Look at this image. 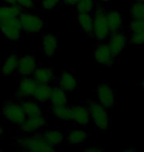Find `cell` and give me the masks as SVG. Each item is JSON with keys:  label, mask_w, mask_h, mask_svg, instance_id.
<instances>
[{"label": "cell", "mask_w": 144, "mask_h": 152, "mask_svg": "<svg viewBox=\"0 0 144 152\" xmlns=\"http://www.w3.org/2000/svg\"><path fill=\"white\" fill-rule=\"evenodd\" d=\"M42 134L48 143L53 147L60 145L65 139V134L57 129H48L42 132Z\"/></svg>", "instance_id": "20"}, {"label": "cell", "mask_w": 144, "mask_h": 152, "mask_svg": "<svg viewBox=\"0 0 144 152\" xmlns=\"http://www.w3.org/2000/svg\"><path fill=\"white\" fill-rule=\"evenodd\" d=\"M133 150H135V148L134 147H128L125 149V151H133Z\"/></svg>", "instance_id": "38"}, {"label": "cell", "mask_w": 144, "mask_h": 152, "mask_svg": "<svg viewBox=\"0 0 144 152\" xmlns=\"http://www.w3.org/2000/svg\"><path fill=\"white\" fill-rule=\"evenodd\" d=\"M71 121L81 126H87L90 123V112L87 105H75L71 108Z\"/></svg>", "instance_id": "14"}, {"label": "cell", "mask_w": 144, "mask_h": 152, "mask_svg": "<svg viewBox=\"0 0 144 152\" xmlns=\"http://www.w3.org/2000/svg\"><path fill=\"white\" fill-rule=\"evenodd\" d=\"M19 20L22 26L23 33L27 35H35L42 32L45 29V23L39 15L36 13H30L24 10L19 15Z\"/></svg>", "instance_id": "5"}, {"label": "cell", "mask_w": 144, "mask_h": 152, "mask_svg": "<svg viewBox=\"0 0 144 152\" xmlns=\"http://www.w3.org/2000/svg\"><path fill=\"white\" fill-rule=\"evenodd\" d=\"M93 58L95 62L103 66H111L114 63L115 56L108 42H99L93 50Z\"/></svg>", "instance_id": "8"}, {"label": "cell", "mask_w": 144, "mask_h": 152, "mask_svg": "<svg viewBox=\"0 0 144 152\" xmlns=\"http://www.w3.org/2000/svg\"><path fill=\"white\" fill-rule=\"evenodd\" d=\"M107 21L110 32L114 33L121 29L124 25V16L118 9H111L109 12H107Z\"/></svg>", "instance_id": "17"}, {"label": "cell", "mask_w": 144, "mask_h": 152, "mask_svg": "<svg viewBox=\"0 0 144 152\" xmlns=\"http://www.w3.org/2000/svg\"><path fill=\"white\" fill-rule=\"evenodd\" d=\"M132 19H144V2H134L130 7Z\"/></svg>", "instance_id": "28"}, {"label": "cell", "mask_w": 144, "mask_h": 152, "mask_svg": "<svg viewBox=\"0 0 144 152\" xmlns=\"http://www.w3.org/2000/svg\"><path fill=\"white\" fill-rule=\"evenodd\" d=\"M88 109L90 112V118L93 124L100 132H106L110 129V115L105 107L100 103L90 101L88 102Z\"/></svg>", "instance_id": "4"}, {"label": "cell", "mask_w": 144, "mask_h": 152, "mask_svg": "<svg viewBox=\"0 0 144 152\" xmlns=\"http://www.w3.org/2000/svg\"><path fill=\"white\" fill-rule=\"evenodd\" d=\"M36 67V57L32 56V54H24V56H19V62H18V68L16 73L19 74L21 77L32 76Z\"/></svg>", "instance_id": "12"}, {"label": "cell", "mask_w": 144, "mask_h": 152, "mask_svg": "<svg viewBox=\"0 0 144 152\" xmlns=\"http://www.w3.org/2000/svg\"><path fill=\"white\" fill-rule=\"evenodd\" d=\"M47 124L48 118L42 113L32 117H27L25 121L17 126V132L21 134H32L42 130Z\"/></svg>", "instance_id": "7"}, {"label": "cell", "mask_w": 144, "mask_h": 152, "mask_svg": "<svg viewBox=\"0 0 144 152\" xmlns=\"http://www.w3.org/2000/svg\"><path fill=\"white\" fill-rule=\"evenodd\" d=\"M59 47V39L53 33H45L42 37V51L45 56H53Z\"/></svg>", "instance_id": "13"}, {"label": "cell", "mask_w": 144, "mask_h": 152, "mask_svg": "<svg viewBox=\"0 0 144 152\" xmlns=\"http://www.w3.org/2000/svg\"><path fill=\"white\" fill-rule=\"evenodd\" d=\"M0 34L7 41L16 42L23 36V30L18 17H10L0 21Z\"/></svg>", "instance_id": "6"}, {"label": "cell", "mask_w": 144, "mask_h": 152, "mask_svg": "<svg viewBox=\"0 0 144 152\" xmlns=\"http://www.w3.org/2000/svg\"><path fill=\"white\" fill-rule=\"evenodd\" d=\"M96 94L98 103H100L106 109H112L115 106V96L114 89L109 84L101 83L97 86Z\"/></svg>", "instance_id": "10"}, {"label": "cell", "mask_w": 144, "mask_h": 152, "mask_svg": "<svg viewBox=\"0 0 144 152\" xmlns=\"http://www.w3.org/2000/svg\"><path fill=\"white\" fill-rule=\"evenodd\" d=\"M109 41L108 45L110 48H111L113 54L115 57H118L121 54L124 50L126 47L127 42H128V38L126 37V35L124 32L116 31L114 33H111V35L109 36Z\"/></svg>", "instance_id": "11"}, {"label": "cell", "mask_w": 144, "mask_h": 152, "mask_svg": "<svg viewBox=\"0 0 144 152\" xmlns=\"http://www.w3.org/2000/svg\"><path fill=\"white\" fill-rule=\"evenodd\" d=\"M4 4H10V5H17L16 0H0Z\"/></svg>", "instance_id": "35"}, {"label": "cell", "mask_w": 144, "mask_h": 152, "mask_svg": "<svg viewBox=\"0 0 144 152\" xmlns=\"http://www.w3.org/2000/svg\"><path fill=\"white\" fill-rule=\"evenodd\" d=\"M39 83L34 79L32 76H24L18 83L17 90L15 91V99H24L31 98L38 87Z\"/></svg>", "instance_id": "9"}, {"label": "cell", "mask_w": 144, "mask_h": 152, "mask_svg": "<svg viewBox=\"0 0 144 152\" xmlns=\"http://www.w3.org/2000/svg\"><path fill=\"white\" fill-rule=\"evenodd\" d=\"M50 114L57 120L71 121V108L66 105H50Z\"/></svg>", "instance_id": "24"}, {"label": "cell", "mask_w": 144, "mask_h": 152, "mask_svg": "<svg viewBox=\"0 0 144 152\" xmlns=\"http://www.w3.org/2000/svg\"><path fill=\"white\" fill-rule=\"evenodd\" d=\"M92 35L98 41L104 42L111 35L108 21H107V12L102 6H97L94 8L93 14V33Z\"/></svg>", "instance_id": "3"}, {"label": "cell", "mask_w": 144, "mask_h": 152, "mask_svg": "<svg viewBox=\"0 0 144 152\" xmlns=\"http://www.w3.org/2000/svg\"><path fill=\"white\" fill-rule=\"evenodd\" d=\"M76 21H77V24L80 27L81 31H83L87 35H92L93 33V15H91V13L77 12Z\"/></svg>", "instance_id": "21"}, {"label": "cell", "mask_w": 144, "mask_h": 152, "mask_svg": "<svg viewBox=\"0 0 144 152\" xmlns=\"http://www.w3.org/2000/svg\"><path fill=\"white\" fill-rule=\"evenodd\" d=\"M51 91H53V86H51L50 84H39V83L35 93L33 94L32 98L35 99L39 104L48 102Z\"/></svg>", "instance_id": "23"}, {"label": "cell", "mask_w": 144, "mask_h": 152, "mask_svg": "<svg viewBox=\"0 0 144 152\" xmlns=\"http://www.w3.org/2000/svg\"><path fill=\"white\" fill-rule=\"evenodd\" d=\"M134 2H144V0H132Z\"/></svg>", "instance_id": "40"}, {"label": "cell", "mask_w": 144, "mask_h": 152, "mask_svg": "<svg viewBox=\"0 0 144 152\" xmlns=\"http://www.w3.org/2000/svg\"><path fill=\"white\" fill-rule=\"evenodd\" d=\"M3 134H4V127H3L2 124H0V138L2 137Z\"/></svg>", "instance_id": "36"}, {"label": "cell", "mask_w": 144, "mask_h": 152, "mask_svg": "<svg viewBox=\"0 0 144 152\" xmlns=\"http://www.w3.org/2000/svg\"><path fill=\"white\" fill-rule=\"evenodd\" d=\"M128 42L135 45H144V32H131L128 37Z\"/></svg>", "instance_id": "29"}, {"label": "cell", "mask_w": 144, "mask_h": 152, "mask_svg": "<svg viewBox=\"0 0 144 152\" xmlns=\"http://www.w3.org/2000/svg\"><path fill=\"white\" fill-rule=\"evenodd\" d=\"M75 7L76 11L80 13H91L92 11H94L95 2L94 0H78Z\"/></svg>", "instance_id": "27"}, {"label": "cell", "mask_w": 144, "mask_h": 152, "mask_svg": "<svg viewBox=\"0 0 144 152\" xmlns=\"http://www.w3.org/2000/svg\"><path fill=\"white\" fill-rule=\"evenodd\" d=\"M62 0H42V8L45 11H51L60 4Z\"/></svg>", "instance_id": "31"}, {"label": "cell", "mask_w": 144, "mask_h": 152, "mask_svg": "<svg viewBox=\"0 0 144 152\" xmlns=\"http://www.w3.org/2000/svg\"><path fill=\"white\" fill-rule=\"evenodd\" d=\"M48 101L51 105H66L67 104V92L61 89L59 86L53 87L50 97Z\"/></svg>", "instance_id": "26"}, {"label": "cell", "mask_w": 144, "mask_h": 152, "mask_svg": "<svg viewBox=\"0 0 144 152\" xmlns=\"http://www.w3.org/2000/svg\"><path fill=\"white\" fill-rule=\"evenodd\" d=\"M62 2L66 6H75L77 4L78 0H62Z\"/></svg>", "instance_id": "34"}, {"label": "cell", "mask_w": 144, "mask_h": 152, "mask_svg": "<svg viewBox=\"0 0 144 152\" xmlns=\"http://www.w3.org/2000/svg\"><path fill=\"white\" fill-rule=\"evenodd\" d=\"M140 86H141L143 89H144V80H142L141 81V83H140Z\"/></svg>", "instance_id": "39"}, {"label": "cell", "mask_w": 144, "mask_h": 152, "mask_svg": "<svg viewBox=\"0 0 144 152\" xmlns=\"http://www.w3.org/2000/svg\"><path fill=\"white\" fill-rule=\"evenodd\" d=\"M19 56L18 54L12 53L7 58L4 60V62L0 65V74L3 76H12L17 72L18 62H19Z\"/></svg>", "instance_id": "18"}, {"label": "cell", "mask_w": 144, "mask_h": 152, "mask_svg": "<svg viewBox=\"0 0 144 152\" xmlns=\"http://www.w3.org/2000/svg\"><path fill=\"white\" fill-rule=\"evenodd\" d=\"M88 133L84 129H72L68 134L66 135V142L68 145L74 146V145L83 144L88 138Z\"/></svg>", "instance_id": "22"}, {"label": "cell", "mask_w": 144, "mask_h": 152, "mask_svg": "<svg viewBox=\"0 0 144 152\" xmlns=\"http://www.w3.org/2000/svg\"><path fill=\"white\" fill-rule=\"evenodd\" d=\"M78 79L69 71H62L58 78V86L65 92H72L77 88Z\"/></svg>", "instance_id": "16"}, {"label": "cell", "mask_w": 144, "mask_h": 152, "mask_svg": "<svg viewBox=\"0 0 144 152\" xmlns=\"http://www.w3.org/2000/svg\"><path fill=\"white\" fill-rule=\"evenodd\" d=\"M0 151H3V147L0 146Z\"/></svg>", "instance_id": "41"}, {"label": "cell", "mask_w": 144, "mask_h": 152, "mask_svg": "<svg viewBox=\"0 0 144 152\" xmlns=\"http://www.w3.org/2000/svg\"><path fill=\"white\" fill-rule=\"evenodd\" d=\"M0 114L3 118H6L9 123L14 126H20L25 121L27 115L24 112L22 106L20 105L19 101L16 100H6L0 107Z\"/></svg>", "instance_id": "2"}, {"label": "cell", "mask_w": 144, "mask_h": 152, "mask_svg": "<svg viewBox=\"0 0 144 152\" xmlns=\"http://www.w3.org/2000/svg\"><path fill=\"white\" fill-rule=\"evenodd\" d=\"M17 5L21 6L24 10H30L34 8L36 3V0H16Z\"/></svg>", "instance_id": "32"}, {"label": "cell", "mask_w": 144, "mask_h": 152, "mask_svg": "<svg viewBox=\"0 0 144 152\" xmlns=\"http://www.w3.org/2000/svg\"><path fill=\"white\" fill-rule=\"evenodd\" d=\"M24 11V9L19 5L1 4L0 5V21L10 17H19V15Z\"/></svg>", "instance_id": "25"}, {"label": "cell", "mask_w": 144, "mask_h": 152, "mask_svg": "<svg viewBox=\"0 0 144 152\" xmlns=\"http://www.w3.org/2000/svg\"><path fill=\"white\" fill-rule=\"evenodd\" d=\"M32 77L39 84H50L54 79V71L48 66H37Z\"/></svg>", "instance_id": "15"}, {"label": "cell", "mask_w": 144, "mask_h": 152, "mask_svg": "<svg viewBox=\"0 0 144 152\" xmlns=\"http://www.w3.org/2000/svg\"><path fill=\"white\" fill-rule=\"evenodd\" d=\"M11 144L33 152L54 150V147L50 146L48 143L47 140L42 136V134H39L38 132L32 133V134H23V136H20V137L13 139Z\"/></svg>", "instance_id": "1"}, {"label": "cell", "mask_w": 144, "mask_h": 152, "mask_svg": "<svg viewBox=\"0 0 144 152\" xmlns=\"http://www.w3.org/2000/svg\"><path fill=\"white\" fill-rule=\"evenodd\" d=\"M20 105L22 106L24 112L27 117H32V115H36L42 113V107L39 102H37L35 99L31 98H24L18 100Z\"/></svg>", "instance_id": "19"}, {"label": "cell", "mask_w": 144, "mask_h": 152, "mask_svg": "<svg viewBox=\"0 0 144 152\" xmlns=\"http://www.w3.org/2000/svg\"><path fill=\"white\" fill-rule=\"evenodd\" d=\"M84 150L87 152H103L104 148L101 146H98V145H90V146L85 147Z\"/></svg>", "instance_id": "33"}, {"label": "cell", "mask_w": 144, "mask_h": 152, "mask_svg": "<svg viewBox=\"0 0 144 152\" xmlns=\"http://www.w3.org/2000/svg\"><path fill=\"white\" fill-rule=\"evenodd\" d=\"M98 1L101 3H109V2H111L112 0H98Z\"/></svg>", "instance_id": "37"}, {"label": "cell", "mask_w": 144, "mask_h": 152, "mask_svg": "<svg viewBox=\"0 0 144 152\" xmlns=\"http://www.w3.org/2000/svg\"><path fill=\"white\" fill-rule=\"evenodd\" d=\"M129 30L131 32H144V19H132Z\"/></svg>", "instance_id": "30"}]
</instances>
